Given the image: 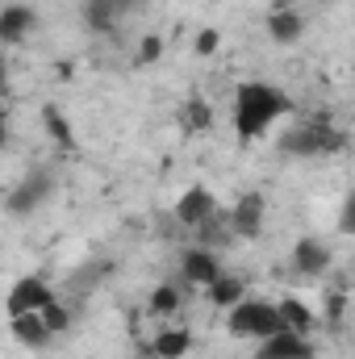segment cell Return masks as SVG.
Wrapping results in <instances>:
<instances>
[{"label": "cell", "mask_w": 355, "mask_h": 359, "mask_svg": "<svg viewBox=\"0 0 355 359\" xmlns=\"http://www.w3.org/2000/svg\"><path fill=\"white\" fill-rule=\"evenodd\" d=\"M42 121H46V134H51L63 151H72V147H76V130H72V121L63 117V109H59V104H42Z\"/></svg>", "instance_id": "cell-16"}, {"label": "cell", "mask_w": 355, "mask_h": 359, "mask_svg": "<svg viewBox=\"0 0 355 359\" xmlns=\"http://www.w3.org/2000/svg\"><path fill=\"white\" fill-rule=\"evenodd\" d=\"M267 34H272V42L288 46V42H297L305 34V21H301L297 8H272L267 13Z\"/></svg>", "instance_id": "cell-12"}, {"label": "cell", "mask_w": 355, "mask_h": 359, "mask_svg": "<svg viewBox=\"0 0 355 359\" xmlns=\"http://www.w3.org/2000/svg\"><path fill=\"white\" fill-rule=\"evenodd\" d=\"M42 318H46V326H51V334H59V330H67L72 326V313L59 305V301H51L46 309H42Z\"/></svg>", "instance_id": "cell-22"}, {"label": "cell", "mask_w": 355, "mask_h": 359, "mask_svg": "<svg viewBox=\"0 0 355 359\" xmlns=\"http://www.w3.org/2000/svg\"><path fill=\"white\" fill-rule=\"evenodd\" d=\"M226 330L234 339H272L284 330V318H280V305H267V301H239L226 318Z\"/></svg>", "instance_id": "cell-3"}, {"label": "cell", "mask_w": 355, "mask_h": 359, "mask_svg": "<svg viewBox=\"0 0 355 359\" xmlns=\"http://www.w3.org/2000/svg\"><path fill=\"white\" fill-rule=\"evenodd\" d=\"M117 17H121V8H117L113 0H84V25H88V29L109 34V29L117 25Z\"/></svg>", "instance_id": "cell-19"}, {"label": "cell", "mask_w": 355, "mask_h": 359, "mask_svg": "<svg viewBox=\"0 0 355 359\" xmlns=\"http://www.w3.org/2000/svg\"><path fill=\"white\" fill-rule=\"evenodd\" d=\"M29 25H34V13H29L25 4H8V8L0 13V38H4L8 46H17V42L29 34Z\"/></svg>", "instance_id": "cell-13"}, {"label": "cell", "mask_w": 355, "mask_h": 359, "mask_svg": "<svg viewBox=\"0 0 355 359\" xmlns=\"http://www.w3.org/2000/svg\"><path fill=\"white\" fill-rule=\"evenodd\" d=\"M255 359H314V347L305 343V334L280 330V334L264 339V347L255 351Z\"/></svg>", "instance_id": "cell-9"}, {"label": "cell", "mask_w": 355, "mask_h": 359, "mask_svg": "<svg viewBox=\"0 0 355 359\" xmlns=\"http://www.w3.org/2000/svg\"><path fill=\"white\" fill-rule=\"evenodd\" d=\"M8 330H13V339H17L21 347H34V351H42V347L51 343V326H46V318H42V313L8 318Z\"/></svg>", "instance_id": "cell-11"}, {"label": "cell", "mask_w": 355, "mask_h": 359, "mask_svg": "<svg viewBox=\"0 0 355 359\" xmlns=\"http://www.w3.org/2000/svg\"><path fill=\"white\" fill-rule=\"evenodd\" d=\"M180 309V288L176 284H159L155 292H151V313L155 318H168V313H176Z\"/></svg>", "instance_id": "cell-21"}, {"label": "cell", "mask_w": 355, "mask_h": 359, "mask_svg": "<svg viewBox=\"0 0 355 359\" xmlns=\"http://www.w3.org/2000/svg\"><path fill=\"white\" fill-rule=\"evenodd\" d=\"M217 42H222V38H217V29H201L192 46H196V55H213V50H217Z\"/></svg>", "instance_id": "cell-25"}, {"label": "cell", "mask_w": 355, "mask_h": 359, "mask_svg": "<svg viewBox=\"0 0 355 359\" xmlns=\"http://www.w3.org/2000/svg\"><path fill=\"white\" fill-rule=\"evenodd\" d=\"M172 213H176L180 226H192V230H196L201 222H209V217L217 213V201H213V192H209V188H201V184H196V188H188V192L180 196Z\"/></svg>", "instance_id": "cell-8"}, {"label": "cell", "mask_w": 355, "mask_h": 359, "mask_svg": "<svg viewBox=\"0 0 355 359\" xmlns=\"http://www.w3.org/2000/svg\"><path fill=\"white\" fill-rule=\"evenodd\" d=\"M209 126H213V109H209V100L192 96V100L184 104V130H209Z\"/></svg>", "instance_id": "cell-20"}, {"label": "cell", "mask_w": 355, "mask_h": 359, "mask_svg": "<svg viewBox=\"0 0 355 359\" xmlns=\"http://www.w3.org/2000/svg\"><path fill=\"white\" fill-rule=\"evenodd\" d=\"M293 268H297V276H305V280L322 276V271L330 268V247L322 238H301L293 247Z\"/></svg>", "instance_id": "cell-10"}, {"label": "cell", "mask_w": 355, "mask_h": 359, "mask_svg": "<svg viewBox=\"0 0 355 359\" xmlns=\"http://www.w3.org/2000/svg\"><path fill=\"white\" fill-rule=\"evenodd\" d=\"M51 301H55V292H51V284L42 276H21L4 305H8V318H21V313H42Z\"/></svg>", "instance_id": "cell-4"}, {"label": "cell", "mask_w": 355, "mask_h": 359, "mask_svg": "<svg viewBox=\"0 0 355 359\" xmlns=\"http://www.w3.org/2000/svg\"><path fill=\"white\" fill-rule=\"evenodd\" d=\"M293 4H297V0H276V8H293Z\"/></svg>", "instance_id": "cell-27"}, {"label": "cell", "mask_w": 355, "mask_h": 359, "mask_svg": "<svg viewBox=\"0 0 355 359\" xmlns=\"http://www.w3.org/2000/svg\"><path fill=\"white\" fill-rule=\"evenodd\" d=\"M205 292H209V301H213L217 309H234V305L243 301V280H239V276H226V271H222V276H217V280H213V284H209Z\"/></svg>", "instance_id": "cell-17"}, {"label": "cell", "mask_w": 355, "mask_h": 359, "mask_svg": "<svg viewBox=\"0 0 355 359\" xmlns=\"http://www.w3.org/2000/svg\"><path fill=\"white\" fill-rule=\"evenodd\" d=\"M217 276H222V268H217V255L209 247H188L180 255V280H188L196 288H209Z\"/></svg>", "instance_id": "cell-7"}, {"label": "cell", "mask_w": 355, "mask_h": 359, "mask_svg": "<svg viewBox=\"0 0 355 359\" xmlns=\"http://www.w3.org/2000/svg\"><path fill=\"white\" fill-rule=\"evenodd\" d=\"M159 55H163V42H159L155 34H151V38H142V50H138V63H155Z\"/></svg>", "instance_id": "cell-26"}, {"label": "cell", "mask_w": 355, "mask_h": 359, "mask_svg": "<svg viewBox=\"0 0 355 359\" xmlns=\"http://www.w3.org/2000/svg\"><path fill=\"white\" fill-rule=\"evenodd\" d=\"M347 147V134L330 126L326 113H314L305 121H297L293 130L280 134V151L284 155H301V159H314V155H335Z\"/></svg>", "instance_id": "cell-2"}, {"label": "cell", "mask_w": 355, "mask_h": 359, "mask_svg": "<svg viewBox=\"0 0 355 359\" xmlns=\"http://www.w3.org/2000/svg\"><path fill=\"white\" fill-rule=\"evenodd\" d=\"M188 347H192V334H188V330H180V326L159 330V334H155V343H151V351H155L159 359H180V355H188Z\"/></svg>", "instance_id": "cell-15"}, {"label": "cell", "mask_w": 355, "mask_h": 359, "mask_svg": "<svg viewBox=\"0 0 355 359\" xmlns=\"http://www.w3.org/2000/svg\"><path fill=\"white\" fill-rule=\"evenodd\" d=\"M339 234H355V192L343 196V209H339Z\"/></svg>", "instance_id": "cell-23"}, {"label": "cell", "mask_w": 355, "mask_h": 359, "mask_svg": "<svg viewBox=\"0 0 355 359\" xmlns=\"http://www.w3.org/2000/svg\"><path fill=\"white\" fill-rule=\"evenodd\" d=\"M264 196L260 192H247V196H239L234 201V209L226 213L230 217V230H234V238H260V230H264Z\"/></svg>", "instance_id": "cell-6"}, {"label": "cell", "mask_w": 355, "mask_h": 359, "mask_svg": "<svg viewBox=\"0 0 355 359\" xmlns=\"http://www.w3.org/2000/svg\"><path fill=\"white\" fill-rule=\"evenodd\" d=\"M280 318H284V330H297V334H309L314 330V309L297 297H284L280 301Z\"/></svg>", "instance_id": "cell-18"}, {"label": "cell", "mask_w": 355, "mask_h": 359, "mask_svg": "<svg viewBox=\"0 0 355 359\" xmlns=\"http://www.w3.org/2000/svg\"><path fill=\"white\" fill-rule=\"evenodd\" d=\"M280 113H288V96L280 88L260 84V80H243V84L234 88V134H239L243 142L260 138Z\"/></svg>", "instance_id": "cell-1"}, {"label": "cell", "mask_w": 355, "mask_h": 359, "mask_svg": "<svg viewBox=\"0 0 355 359\" xmlns=\"http://www.w3.org/2000/svg\"><path fill=\"white\" fill-rule=\"evenodd\" d=\"M343 309H347V297H343V292H330V297H326V322L339 326V322H343Z\"/></svg>", "instance_id": "cell-24"}, {"label": "cell", "mask_w": 355, "mask_h": 359, "mask_svg": "<svg viewBox=\"0 0 355 359\" xmlns=\"http://www.w3.org/2000/svg\"><path fill=\"white\" fill-rule=\"evenodd\" d=\"M51 188H55V180L46 176V172H34V176H25L13 192H8V201H4V209H8V217H29L46 196H51Z\"/></svg>", "instance_id": "cell-5"}, {"label": "cell", "mask_w": 355, "mask_h": 359, "mask_svg": "<svg viewBox=\"0 0 355 359\" xmlns=\"http://www.w3.org/2000/svg\"><path fill=\"white\" fill-rule=\"evenodd\" d=\"M230 243H234V230L226 213H213L209 222L196 226V247H230Z\"/></svg>", "instance_id": "cell-14"}]
</instances>
